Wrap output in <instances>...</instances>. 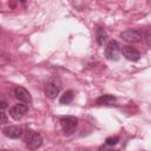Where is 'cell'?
<instances>
[{
  "label": "cell",
  "mask_w": 151,
  "mask_h": 151,
  "mask_svg": "<svg viewBox=\"0 0 151 151\" xmlns=\"http://www.w3.org/2000/svg\"><path fill=\"white\" fill-rule=\"evenodd\" d=\"M24 142L26 144V146L31 150H35L38 147H40L42 145V137L40 133L32 131V130H27L24 134Z\"/></svg>",
  "instance_id": "6da1fadb"
},
{
  "label": "cell",
  "mask_w": 151,
  "mask_h": 151,
  "mask_svg": "<svg viewBox=\"0 0 151 151\" xmlns=\"http://www.w3.org/2000/svg\"><path fill=\"white\" fill-rule=\"evenodd\" d=\"M60 125L65 134H72L78 126V118L74 116H64L60 118Z\"/></svg>",
  "instance_id": "7a4b0ae2"
},
{
  "label": "cell",
  "mask_w": 151,
  "mask_h": 151,
  "mask_svg": "<svg viewBox=\"0 0 151 151\" xmlns=\"http://www.w3.org/2000/svg\"><path fill=\"white\" fill-rule=\"evenodd\" d=\"M105 57L109 60H118L122 53V47L117 40H110L105 47Z\"/></svg>",
  "instance_id": "3957f363"
},
{
  "label": "cell",
  "mask_w": 151,
  "mask_h": 151,
  "mask_svg": "<svg viewBox=\"0 0 151 151\" xmlns=\"http://www.w3.org/2000/svg\"><path fill=\"white\" fill-rule=\"evenodd\" d=\"M120 38L126 41V42H130V44H136V42H139L143 38V32L139 31V29H136V28H132V29H126L124 32L120 33Z\"/></svg>",
  "instance_id": "277c9868"
},
{
  "label": "cell",
  "mask_w": 151,
  "mask_h": 151,
  "mask_svg": "<svg viewBox=\"0 0 151 151\" xmlns=\"http://www.w3.org/2000/svg\"><path fill=\"white\" fill-rule=\"evenodd\" d=\"M60 87H61V85H60V83L57 79H51L46 84V86H45V94H46V97L50 98V99H54L57 97V94H59Z\"/></svg>",
  "instance_id": "5b68a950"
},
{
  "label": "cell",
  "mask_w": 151,
  "mask_h": 151,
  "mask_svg": "<svg viewBox=\"0 0 151 151\" xmlns=\"http://www.w3.org/2000/svg\"><path fill=\"white\" fill-rule=\"evenodd\" d=\"M13 94H14L15 99H18L21 103H25V104H31L32 103L31 93L24 86H15L14 91H13Z\"/></svg>",
  "instance_id": "8992f818"
},
{
  "label": "cell",
  "mask_w": 151,
  "mask_h": 151,
  "mask_svg": "<svg viewBox=\"0 0 151 151\" xmlns=\"http://www.w3.org/2000/svg\"><path fill=\"white\" fill-rule=\"evenodd\" d=\"M28 111V106L26 104H15L9 109V116L14 120L21 119Z\"/></svg>",
  "instance_id": "52a82bcc"
},
{
  "label": "cell",
  "mask_w": 151,
  "mask_h": 151,
  "mask_svg": "<svg viewBox=\"0 0 151 151\" xmlns=\"http://www.w3.org/2000/svg\"><path fill=\"white\" fill-rule=\"evenodd\" d=\"M122 54L127 59V60H131V61H137L139 60L140 58V53L137 48L132 47V46H129V45H125L122 47Z\"/></svg>",
  "instance_id": "ba28073f"
},
{
  "label": "cell",
  "mask_w": 151,
  "mask_h": 151,
  "mask_svg": "<svg viewBox=\"0 0 151 151\" xmlns=\"http://www.w3.org/2000/svg\"><path fill=\"white\" fill-rule=\"evenodd\" d=\"M2 133H4L6 137L11 138V139H18L19 137L22 136L24 131H22V129H21L20 126L12 125V126H6V127H4V129H2Z\"/></svg>",
  "instance_id": "9c48e42d"
},
{
  "label": "cell",
  "mask_w": 151,
  "mask_h": 151,
  "mask_svg": "<svg viewBox=\"0 0 151 151\" xmlns=\"http://www.w3.org/2000/svg\"><path fill=\"white\" fill-rule=\"evenodd\" d=\"M116 103V97L111 96V94H104L100 96L99 98H97L96 104L97 105H113Z\"/></svg>",
  "instance_id": "30bf717a"
},
{
  "label": "cell",
  "mask_w": 151,
  "mask_h": 151,
  "mask_svg": "<svg viewBox=\"0 0 151 151\" xmlns=\"http://www.w3.org/2000/svg\"><path fill=\"white\" fill-rule=\"evenodd\" d=\"M73 98H74V93H73V91L68 90V91H66V92L60 97V100H59V101H60V104H63V105H67V104L72 103Z\"/></svg>",
  "instance_id": "8fae6325"
},
{
  "label": "cell",
  "mask_w": 151,
  "mask_h": 151,
  "mask_svg": "<svg viewBox=\"0 0 151 151\" xmlns=\"http://www.w3.org/2000/svg\"><path fill=\"white\" fill-rule=\"evenodd\" d=\"M96 39H97V42L98 45H104V42L106 41L107 39V33L104 28H98L97 29V34H96Z\"/></svg>",
  "instance_id": "7c38bea8"
},
{
  "label": "cell",
  "mask_w": 151,
  "mask_h": 151,
  "mask_svg": "<svg viewBox=\"0 0 151 151\" xmlns=\"http://www.w3.org/2000/svg\"><path fill=\"white\" fill-rule=\"evenodd\" d=\"M118 142H119V137H117V136H114V137H107L106 140H105L106 145H110V146H113V145L118 144Z\"/></svg>",
  "instance_id": "4fadbf2b"
},
{
  "label": "cell",
  "mask_w": 151,
  "mask_h": 151,
  "mask_svg": "<svg viewBox=\"0 0 151 151\" xmlns=\"http://www.w3.org/2000/svg\"><path fill=\"white\" fill-rule=\"evenodd\" d=\"M144 37H145V40H146L147 45L151 46V27L146 28V31H145V33H144Z\"/></svg>",
  "instance_id": "5bb4252c"
},
{
  "label": "cell",
  "mask_w": 151,
  "mask_h": 151,
  "mask_svg": "<svg viewBox=\"0 0 151 151\" xmlns=\"http://www.w3.org/2000/svg\"><path fill=\"white\" fill-rule=\"evenodd\" d=\"M7 123V116L4 111H1V124H6Z\"/></svg>",
  "instance_id": "9a60e30c"
},
{
  "label": "cell",
  "mask_w": 151,
  "mask_h": 151,
  "mask_svg": "<svg viewBox=\"0 0 151 151\" xmlns=\"http://www.w3.org/2000/svg\"><path fill=\"white\" fill-rule=\"evenodd\" d=\"M7 106V103L6 101H1V111H4V109Z\"/></svg>",
  "instance_id": "2e32d148"
},
{
  "label": "cell",
  "mask_w": 151,
  "mask_h": 151,
  "mask_svg": "<svg viewBox=\"0 0 151 151\" xmlns=\"http://www.w3.org/2000/svg\"><path fill=\"white\" fill-rule=\"evenodd\" d=\"M21 1H22V2H24V1H25V0H21Z\"/></svg>",
  "instance_id": "e0dca14e"
}]
</instances>
